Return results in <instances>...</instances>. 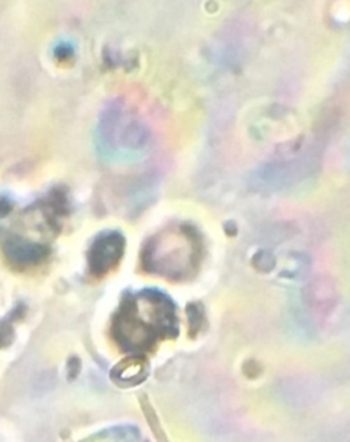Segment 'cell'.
<instances>
[{
    "instance_id": "277c9868",
    "label": "cell",
    "mask_w": 350,
    "mask_h": 442,
    "mask_svg": "<svg viewBox=\"0 0 350 442\" xmlns=\"http://www.w3.org/2000/svg\"><path fill=\"white\" fill-rule=\"evenodd\" d=\"M13 208V203L10 202L9 197L6 196H0V218L6 217Z\"/></svg>"
},
{
    "instance_id": "3957f363",
    "label": "cell",
    "mask_w": 350,
    "mask_h": 442,
    "mask_svg": "<svg viewBox=\"0 0 350 442\" xmlns=\"http://www.w3.org/2000/svg\"><path fill=\"white\" fill-rule=\"evenodd\" d=\"M74 47L70 41H61L56 44V47L53 48V56L61 61V62H65V61H70L73 56H74Z\"/></svg>"
},
{
    "instance_id": "7a4b0ae2",
    "label": "cell",
    "mask_w": 350,
    "mask_h": 442,
    "mask_svg": "<svg viewBox=\"0 0 350 442\" xmlns=\"http://www.w3.org/2000/svg\"><path fill=\"white\" fill-rule=\"evenodd\" d=\"M1 250L6 257L16 266H36L50 255V248L40 241L24 237L18 233H6L1 236Z\"/></svg>"
},
{
    "instance_id": "6da1fadb",
    "label": "cell",
    "mask_w": 350,
    "mask_h": 442,
    "mask_svg": "<svg viewBox=\"0 0 350 442\" xmlns=\"http://www.w3.org/2000/svg\"><path fill=\"white\" fill-rule=\"evenodd\" d=\"M125 237L118 230H103L88 248V267L96 277L115 269L125 252Z\"/></svg>"
}]
</instances>
